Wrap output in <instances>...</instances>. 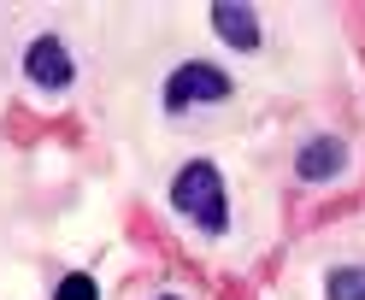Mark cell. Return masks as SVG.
Listing matches in <instances>:
<instances>
[{"instance_id":"obj_1","label":"cell","mask_w":365,"mask_h":300,"mask_svg":"<svg viewBox=\"0 0 365 300\" xmlns=\"http://www.w3.org/2000/svg\"><path fill=\"white\" fill-rule=\"evenodd\" d=\"M171 206L195 229H207V236H224L230 229V195H224V177L212 159H189L177 177H171Z\"/></svg>"},{"instance_id":"obj_4","label":"cell","mask_w":365,"mask_h":300,"mask_svg":"<svg viewBox=\"0 0 365 300\" xmlns=\"http://www.w3.org/2000/svg\"><path fill=\"white\" fill-rule=\"evenodd\" d=\"M348 171V142L341 135H312V142L294 153V177L301 182H330Z\"/></svg>"},{"instance_id":"obj_3","label":"cell","mask_w":365,"mask_h":300,"mask_svg":"<svg viewBox=\"0 0 365 300\" xmlns=\"http://www.w3.org/2000/svg\"><path fill=\"white\" fill-rule=\"evenodd\" d=\"M24 77L41 88V95H65V88L77 83V59H71V48H65L53 30H41L24 48Z\"/></svg>"},{"instance_id":"obj_5","label":"cell","mask_w":365,"mask_h":300,"mask_svg":"<svg viewBox=\"0 0 365 300\" xmlns=\"http://www.w3.org/2000/svg\"><path fill=\"white\" fill-rule=\"evenodd\" d=\"M212 30L224 36V48H236V53H254L259 48V12L254 6H236V0H218L212 6Z\"/></svg>"},{"instance_id":"obj_7","label":"cell","mask_w":365,"mask_h":300,"mask_svg":"<svg viewBox=\"0 0 365 300\" xmlns=\"http://www.w3.org/2000/svg\"><path fill=\"white\" fill-rule=\"evenodd\" d=\"M53 300H101V283L88 271H65L59 283H53Z\"/></svg>"},{"instance_id":"obj_2","label":"cell","mask_w":365,"mask_h":300,"mask_svg":"<svg viewBox=\"0 0 365 300\" xmlns=\"http://www.w3.org/2000/svg\"><path fill=\"white\" fill-rule=\"evenodd\" d=\"M236 95V83L230 71H218V65L207 59H182L171 83H165V112H189V106H218V100H230Z\"/></svg>"},{"instance_id":"obj_6","label":"cell","mask_w":365,"mask_h":300,"mask_svg":"<svg viewBox=\"0 0 365 300\" xmlns=\"http://www.w3.org/2000/svg\"><path fill=\"white\" fill-rule=\"evenodd\" d=\"M324 300H365V265H336L324 276Z\"/></svg>"},{"instance_id":"obj_8","label":"cell","mask_w":365,"mask_h":300,"mask_svg":"<svg viewBox=\"0 0 365 300\" xmlns=\"http://www.w3.org/2000/svg\"><path fill=\"white\" fill-rule=\"evenodd\" d=\"M159 300H182V294H159Z\"/></svg>"}]
</instances>
